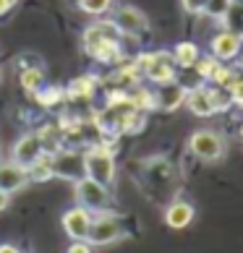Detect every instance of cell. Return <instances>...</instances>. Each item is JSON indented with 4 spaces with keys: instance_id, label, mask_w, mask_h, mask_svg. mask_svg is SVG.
<instances>
[{
    "instance_id": "30bf717a",
    "label": "cell",
    "mask_w": 243,
    "mask_h": 253,
    "mask_svg": "<svg viewBox=\"0 0 243 253\" xmlns=\"http://www.w3.org/2000/svg\"><path fill=\"white\" fill-rule=\"evenodd\" d=\"M42 154H45L42 138L37 136V130H26V133H21V136H18L16 141H13L11 157H8V159H13V162L29 167V165H34Z\"/></svg>"
},
{
    "instance_id": "f1b7e54d",
    "label": "cell",
    "mask_w": 243,
    "mask_h": 253,
    "mask_svg": "<svg viewBox=\"0 0 243 253\" xmlns=\"http://www.w3.org/2000/svg\"><path fill=\"white\" fill-rule=\"evenodd\" d=\"M65 253H95V246L89 240H71V246L65 248Z\"/></svg>"
},
{
    "instance_id": "7c38bea8",
    "label": "cell",
    "mask_w": 243,
    "mask_h": 253,
    "mask_svg": "<svg viewBox=\"0 0 243 253\" xmlns=\"http://www.w3.org/2000/svg\"><path fill=\"white\" fill-rule=\"evenodd\" d=\"M29 185V172L24 165L13 162V159H0V191L13 196Z\"/></svg>"
},
{
    "instance_id": "9c48e42d",
    "label": "cell",
    "mask_w": 243,
    "mask_h": 253,
    "mask_svg": "<svg viewBox=\"0 0 243 253\" xmlns=\"http://www.w3.org/2000/svg\"><path fill=\"white\" fill-rule=\"evenodd\" d=\"M207 44H209V55H214L220 63H230V60H236L243 50V34L228 29V26H220V29L209 37Z\"/></svg>"
},
{
    "instance_id": "8fae6325",
    "label": "cell",
    "mask_w": 243,
    "mask_h": 253,
    "mask_svg": "<svg viewBox=\"0 0 243 253\" xmlns=\"http://www.w3.org/2000/svg\"><path fill=\"white\" fill-rule=\"evenodd\" d=\"M92 219H95V214H92L89 209H84V206L73 204L71 209L63 211L60 224H63V232H65L71 240H87L89 227H92Z\"/></svg>"
},
{
    "instance_id": "4dcf8cb0",
    "label": "cell",
    "mask_w": 243,
    "mask_h": 253,
    "mask_svg": "<svg viewBox=\"0 0 243 253\" xmlns=\"http://www.w3.org/2000/svg\"><path fill=\"white\" fill-rule=\"evenodd\" d=\"M0 253H24L16 243H0Z\"/></svg>"
},
{
    "instance_id": "6da1fadb",
    "label": "cell",
    "mask_w": 243,
    "mask_h": 253,
    "mask_svg": "<svg viewBox=\"0 0 243 253\" xmlns=\"http://www.w3.org/2000/svg\"><path fill=\"white\" fill-rule=\"evenodd\" d=\"M84 162H87V177L113 188V183L118 180V162L115 149H110L107 141H95L84 146Z\"/></svg>"
},
{
    "instance_id": "2e32d148",
    "label": "cell",
    "mask_w": 243,
    "mask_h": 253,
    "mask_svg": "<svg viewBox=\"0 0 243 253\" xmlns=\"http://www.w3.org/2000/svg\"><path fill=\"white\" fill-rule=\"evenodd\" d=\"M186 94H189V89L181 86L178 81L173 84H165V86H157L154 89V99H157V110L162 112H173L186 105Z\"/></svg>"
},
{
    "instance_id": "9a60e30c",
    "label": "cell",
    "mask_w": 243,
    "mask_h": 253,
    "mask_svg": "<svg viewBox=\"0 0 243 253\" xmlns=\"http://www.w3.org/2000/svg\"><path fill=\"white\" fill-rule=\"evenodd\" d=\"M99 79L95 76V73H81V76H76L68 86H65V99L71 102H92L99 89Z\"/></svg>"
},
{
    "instance_id": "52a82bcc",
    "label": "cell",
    "mask_w": 243,
    "mask_h": 253,
    "mask_svg": "<svg viewBox=\"0 0 243 253\" xmlns=\"http://www.w3.org/2000/svg\"><path fill=\"white\" fill-rule=\"evenodd\" d=\"M52 172L55 177H60L65 183H76L87 175V162H84V146H68L52 154Z\"/></svg>"
},
{
    "instance_id": "277c9868",
    "label": "cell",
    "mask_w": 243,
    "mask_h": 253,
    "mask_svg": "<svg viewBox=\"0 0 243 253\" xmlns=\"http://www.w3.org/2000/svg\"><path fill=\"white\" fill-rule=\"evenodd\" d=\"M128 235L120 217L110 209V211H102V214H95L92 219V227H89V235L87 240L92 243L95 248H107V246H115Z\"/></svg>"
},
{
    "instance_id": "d4e9b609",
    "label": "cell",
    "mask_w": 243,
    "mask_h": 253,
    "mask_svg": "<svg viewBox=\"0 0 243 253\" xmlns=\"http://www.w3.org/2000/svg\"><path fill=\"white\" fill-rule=\"evenodd\" d=\"M217 65H220V60L214 58V55H209V52H207V55H201L199 63L194 65V71L199 73V79H201V81H207V84H209V81H212V76H214V71H217Z\"/></svg>"
},
{
    "instance_id": "3957f363",
    "label": "cell",
    "mask_w": 243,
    "mask_h": 253,
    "mask_svg": "<svg viewBox=\"0 0 243 253\" xmlns=\"http://www.w3.org/2000/svg\"><path fill=\"white\" fill-rule=\"evenodd\" d=\"M73 199H76L79 206L89 209L92 214H102V211H110L113 206V193H110V185H102L97 180L84 175L81 180L73 183Z\"/></svg>"
},
{
    "instance_id": "8992f818",
    "label": "cell",
    "mask_w": 243,
    "mask_h": 253,
    "mask_svg": "<svg viewBox=\"0 0 243 253\" xmlns=\"http://www.w3.org/2000/svg\"><path fill=\"white\" fill-rule=\"evenodd\" d=\"M228 102L230 99L222 97V89L204 86L201 84V86H196V89H189L183 107H189V112L196 118H212V115H217V112L228 110Z\"/></svg>"
},
{
    "instance_id": "1f68e13d",
    "label": "cell",
    "mask_w": 243,
    "mask_h": 253,
    "mask_svg": "<svg viewBox=\"0 0 243 253\" xmlns=\"http://www.w3.org/2000/svg\"><path fill=\"white\" fill-rule=\"evenodd\" d=\"M8 204H11V196L0 191V211H5V209H8Z\"/></svg>"
},
{
    "instance_id": "d6a6232c",
    "label": "cell",
    "mask_w": 243,
    "mask_h": 253,
    "mask_svg": "<svg viewBox=\"0 0 243 253\" xmlns=\"http://www.w3.org/2000/svg\"><path fill=\"white\" fill-rule=\"evenodd\" d=\"M238 73L243 76V50H241V55H238Z\"/></svg>"
},
{
    "instance_id": "44dd1931",
    "label": "cell",
    "mask_w": 243,
    "mask_h": 253,
    "mask_svg": "<svg viewBox=\"0 0 243 253\" xmlns=\"http://www.w3.org/2000/svg\"><path fill=\"white\" fill-rule=\"evenodd\" d=\"M26 172H29V183H48V180H52L55 177V172H52V154L45 152L34 165L26 167Z\"/></svg>"
},
{
    "instance_id": "83f0119b",
    "label": "cell",
    "mask_w": 243,
    "mask_h": 253,
    "mask_svg": "<svg viewBox=\"0 0 243 253\" xmlns=\"http://www.w3.org/2000/svg\"><path fill=\"white\" fill-rule=\"evenodd\" d=\"M204 5H207V0H181V8L191 16H199L204 11Z\"/></svg>"
},
{
    "instance_id": "cb8c5ba5",
    "label": "cell",
    "mask_w": 243,
    "mask_h": 253,
    "mask_svg": "<svg viewBox=\"0 0 243 253\" xmlns=\"http://www.w3.org/2000/svg\"><path fill=\"white\" fill-rule=\"evenodd\" d=\"M233 0H207V5H204V16H209V18H214V21H225V18L230 16V11H233Z\"/></svg>"
},
{
    "instance_id": "4316f807",
    "label": "cell",
    "mask_w": 243,
    "mask_h": 253,
    "mask_svg": "<svg viewBox=\"0 0 243 253\" xmlns=\"http://www.w3.org/2000/svg\"><path fill=\"white\" fill-rule=\"evenodd\" d=\"M225 91H228V99L233 102V105L243 110V76H241V73H238L236 79H233V84H230Z\"/></svg>"
},
{
    "instance_id": "484cf974",
    "label": "cell",
    "mask_w": 243,
    "mask_h": 253,
    "mask_svg": "<svg viewBox=\"0 0 243 253\" xmlns=\"http://www.w3.org/2000/svg\"><path fill=\"white\" fill-rule=\"evenodd\" d=\"M236 76H238V71H233L230 65H222V63H220L209 84H214V86H217V89H228L230 84H233V79H236Z\"/></svg>"
},
{
    "instance_id": "ffe728a7",
    "label": "cell",
    "mask_w": 243,
    "mask_h": 253,
    "mask_svg": "<svg viewBox=\"0 0 243 253\" xmlns=\"http://www.w3.org/2000/svg\"><path fill=\"white\" fill-rule=\"evenodd\" d=\"M128 97H131V107L139 110V112H152L157 110V99H154V89H146V86H134L128 91Z\"/></svg>"
},
{
    "instance_id": "8d00e7d4",
    "label": "cell",
    "mask_w": 243,
    "mask_h": 253,
    "mask_svg": "<svg viewBox=\"0 0 243 253\" xmlns=\"http://www.w3.org/2000/svg\"><path fill=\"white\" fill-rule=\"evenodd\" d=\"M0 76H3V73H0Z\"/></svg>"
},
{
    "instance_id": "7402d4cb",
    "label": "cell",
    "mask_w": 243,
    "mask_h": 253,
    "mask_svg": "<svg viewBox=\"0 0 243 253\" xmlns=\"http://www.w3.org/2000/svg\"><path fill=\"white\" fill-rule=\"evenodd\" d=\"M34 102L45 110H55L65 102V89L63 86H48V84H45V86L34 94Z\"/></svg>"
},
{
    "instance_id": "e0dca14e",
    "label": "cell",
    "mask_w": 243,
    "mask_h": 253,
    "mask_svg": "<svg viewBox=\"0 0 243 253\" xmlns=\"http://www.w3.org/2000/svg\"><path fill=\"white\" fill-rule=\"evenodd\" d=\"M95 63H102V65H118L123 60V44L120 40H105V42H97L92 47L84 50Z\"/></svg>"
},
{
    "instance_id": "d6986e66",
    "label": "cell",
    "mask_w": 243,
    "mask_h": 253,
    "mask_svg": "<svg viewBox=\"0 0 243 253\" xmlns=\"http://www.w3.org/2000/svg\"><path fill=\"white\" fill-rule=\"evenodd\" d=\"M45 68L42 65H24L21 71H18V86H21L26 94H37L42 86H45Z\"/></svg>"
},
{
    "instance_id": "5bb4252c",
    "label": "cell",
    "mask_w": 243,
    "mask_h": 253,
    "mask_svg": "<svg viewBox=\"0 0 243 253\" xmlns=\"http://www.w3.org/2000/svg\"><path fill=\"white\" fill-rule=\"evenodd\" d=\"M194 217H196V209L186 199H175L165 206V224L170 230H186L194 222Z\"/></svg>"
},
{
    "instance_id": "4fadbf2b",
    "label": "cell",
    "mask_w": 243,
    "mask_h": 253,
    "mask_svg": "<svg viewBox=\"0 0 243 253\" xmlns=\"http://www.w3.org/2000/svg\"><path fill=\"white\" fill-rule=\"evenodd\" d=\"M105 40H123V34H120V29L115 26L113 18H95L92 24H87V29L81 32V44L84 50L92 47V44L97 42H105Z\"/></svg>"
},
{
    "instance_id": "d590c367",
    "label": "cell",
    "mask_w": 243,
    "mask_h": 253,
    "mask_svg": "<svg viewBox=\"0 0 243 253\" xmlns=\"http://www.w3.org/2000/svg\"><path fill=\"white\" fill-rule=\"evenodd\" d=\"M13 3H18V0H13Z\"/></svg>"
},
{
    "instance_id": "f546056e",
    "label": "cell",
    "mask_w": 243,
    "mask_h": 253,
    "mask_svg": "<svg viewBox=\"0 0 243 253\" xmlns=\"http://www.w3.org/2000/svg\"><path fill=\"white\" fill-rule=\"evenodd\" d=\"M13 8H16V3H13V0H0V18H3V16H8V13L13 11Z\"/></svg>"
},
{
    "instance_id": "5b68a950",
    "label": "cell",
    "mask_w": 243,
    "mask_h": 253,
    "mask_svg": "<svg viewBox=\"0 0 243 253\" xmlns=\"http://www.w3.org/2000/svg\"><path fill=\"white\" fill-rule=\"evenodd\" d=\"M189 152L199 159V162H220L228 152V141L225 136L217 133L212 128H201V130H194L189 136Z\"/></svg>"
},
{
    "instance_id": "836d02e7",
    "label": "cell",
    "mask_w": 243,
    "mask_h": 253,
    "mask_svg": "<svg viewBox=\"0 0 243 253\" xmlns=\"http://www.w3.org/2000/svg\"><path fill=\"white\" fill-rule=\"evenodd\" d=\"M238 133H241V138H243V123H241V130H238Z\"/></svg>"
},
{
    "instance_id": "603a6c76",
    "label": "cell",
    "mask_w": 243,
    "mask_h": 253,
    "mask_svg": "<svg viewBox=\"0 0 243 253\" xmlns=\"http://www.w3.org/2000/svg\"><path fill=\"white\" fill-rule=\"evenodd\" d=\"M76 8L92 18H102L115 8V0H76Z\"/></svg>"
},
{
    "instance_id": "e575fe53",
    "label": "cell",
    "mask_w": 243,
    "mask_h": 253,
    "mask_svg": "<svg viewBox=\"0 0 243 253\" xmlns=\"http://www.w3.org/2000/svg\"><path fill=\"white\" fill-rule=\"evenodd\" d=\"M0 159H3V149H0Z\"/></svg>"
},
{
    "instance_id": "ac0fdd59",
    "label": "cell",
    "mask_w": 243,
    "mask_h": 253,
    "mask_svg": "<svg viewBox=\"0 0 243 253\" xmlns=\"http://www.w3.org/2000/svg\"><path fill=\"white\" fill-rule=\"evenodd\" d=\"M170 52H173V60H175V65H178L181 71L194 68V65L199 63V58H201V47H199L196 42H189V40L178 42Z\"/></svg>"
},
{
    "instance_id": "7a4b0ae2",
    "label": "cell",
    "mask_w": 243,
    "mask_h": 253,
    "mask_svg": "<svg viewBox=\"0 0 243 253\" xmlns=\"http://www.w3.org/2000/svg\"><path fill=\"white\" fill-rule=\"evenodd\" d=\"M134 60H136L139 68H142L144 81L154 84V86H165V84L178 81V65H175L170 50L142 52V55H136Z\"/></svg>"
},
{
    "instance_id": "ba28073f",
    "label": "cell",
    "mask_w": 243,
    "mask_h": 253,
    "mask_svg": "<svg viewBox=\"0 0 243 253\" xmlns=\"http://www.w3.org/2000/svg\"><path fill=\"white\" fill-rule=\"evenodd\" d=\"M110 18L115 21V26L120 29L123 37H144L149 32V18L142 8H136V5L120 3L110 11Z\"/></svg>"
}]
</instances>
